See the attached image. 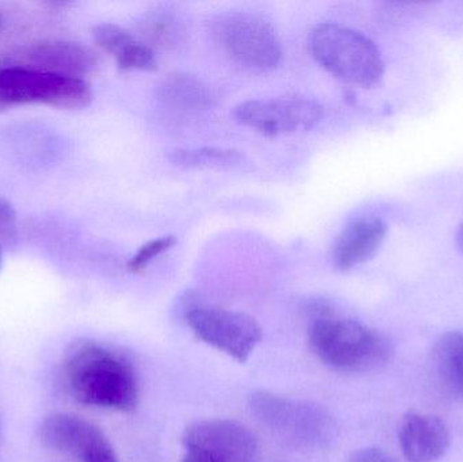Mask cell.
<instances>
[{
	"instance_id": "5b68a950",
	"label": "cell",
	"mask_w": 463,
	"mask_h": 462,
	"mask_svg": "<svg viewBox=\"0 0 463 462\" xmlns=\"http://www.w3.org/2000/svg\"><path fill=\"white\" fill-rule=\"evenodd\" d=\"M91 100V87L84 79L22 65L0 68V110L24 105L81 108Z\"/></svg>"
},
{
	"instance_id": "4fadbf2b",
	"label": "cell",
	"mask_w": 463,
	"mask_h": 462,
	"mask_svg": "<svg viewBox=\"0 0 463 462\" xmlns=\"http://www.w3.org/2000/svg\"><path fill=\"white\" fill-rule=\"evenodd\" d=\"M26 60L32 65L24 67L80 79L98 65L97 56L91 49L81 43L62 41L33 46L27 51Z\"/></svg>"
},
{
	"instance_id": "ffe728a7",
	"label": "cell",
	"mask_w": 463,
	"mask_h": 462,
	"mask_svg": "<svg viewBox=\"0 0 463 462\" xmlns=\"http://www.w3.org/2000/svg\"><path fill=\"white\" fill-rule=\"evenodd\" d=\"M16 213L13 205L0 197V240L10 241L15 238Z\"/></svg>"
},
{
	"instance_id": "9a60e30c",
	"label": "cell",
	"mask_w": 463,
	"mask_h": 462,
	"mask_svg": "<svg viewBox=\"0 0 463 462\" xmlns=\"http://www.w3.org/2000/svg\"><path fill=\"white\" fill-rule=\"evenodd\" d=\"M92 35L98 45L110 53L122 70H154L156 67L154 49L118 24H98L92 30Z\"/></svg>"
},
{
	"instance_id": "ac0fdd59",
	"label": "cell",
	"mask_w": 463,
	"mask_h": 462,
	"mask_svg": "<svg viewBox=\"0 0 463 462\" xmlns=\"http://www.w3.org/2000/svg\"><path fill=\"white\" fill-rule=\"evenodd\" d=\"M170 160L179 167L231 168L241 165L244 155L236 149L212 146V148L176 149L170 155Z\"/></svg>"
},
{
	"instance_id": "2e32d148",
	"label": "cell",
	"mask_w": 463,
	"mask_h": 462,
	"mask_svg": "<svg viewBox=\"0 0 463 462\" xmlns=\"http://www.w3.org/2000/svg\"><path fill=\"white\" fill-rule=\"evenodd\" d=\"M157 99L182 110H205L213 108L216 95L201 79L184 72H173L157 81Z\"/></svg>"
},
{
	"instance_id": "44dd1931",
	"label": "cell",
	"mask_w": 463,
	"mask_h": 462,
	"mask_svg": "<svg viewBox=\"0 0 463 462\" xmlns=\"http://www.w3.org/2000/svg\"><path fill=\"white\" fill-rule=\"evenodd\" d=\"M347 462H396V460L380 448H364L354 452Z\"/></svg>"
},
{
	"instance_id": "277c9868",
	"label": "cell",
	"mask_w": 463,
	"mask_h": 462,
	"mask_svg": "<svg viewBox=\"0 0 463 462\" xmlns=\"http://www.w3.org/2000/svg\"><path fill=\"white\" fill-rule=\"evenodd\" d=\"M309 49L316 61L348 83L372 87L383 79V54L358 30L334 22L317 24L310 32Z\"/></svg>"
},
{
	"instance_id": "7a4b0ae2",
	"label": "cell",
	"mask_w": 463,
	"mask_h": 462,
	"mask_svg": "<svg viewBox=\"0 0 463 462\" xmlns=\"http://www.w3.org/2000/svg\"><path fill=\"white\" fill-rule=\"evenodd\" d=\"M307 338L324 365L345 373L383 368L394 354L388 336L358 320L339 317L326 306L315 308Z\"/></svg>"
},
{
	"instance_id": "ba28073f",
	"label": "cell",
	"mask_w": 463,
	"mask_h": 462,
	"mask_svg": "<svg viewBox=\"0 0 463 462\" xmlns=\"http://www.w3.org/2000/svg\"><path fill=\"white\" fill-rule=\"evenodd\" d=\"M233 116L245 127L277 136L312 129L323 118L324 108L312 98L283 95L240 103L234 108Z\"/></svg>"
},
{
	"instance_id": "7402d4cb",
	"label": "cell",
	"mask_w": 463,
	"mask_h": 462,
	"mask_svg": "<svg viewBox=\"0 0 463 462\" xmlns=\"http://www.w3.org/2000/svg\"><path fill=\"white\" fill-rule=\"evenodd\" d=\"M182 462H216L211 460V458L205 457V456L197 455V453L187 452Z\"/></svg>"
},
{
	"instance_id": "30bf717a",
	"label": "cell",
	"mask_w": 463,
	"mask_h": 462,
	"mask_svg": "<svg viewBox=\"0 0 463 462\" xmlns=\"http://www.w3.org/2000/svg\"><path fill=\"white\" fill-rule=\"evenodd\" d=\"M40 437L46 447L80 462H119L105 433L78 415H51L41 425Z\"/></svg>"
},
{
	"instance_id": "e0dca14e",
	"label": "cell",
	"mask_w": 463,
	"mask_h": 462,
	"mask_svg": "<svg viewBox=\"0 0 463 462\" xmlns=\"http://www.w3.org/2000/svg\"><path fill=\"white\" fill-rule=\"evenodd\" d=\"M140 33L151 48H176L186 37V24L175 11L168 7H155L144 14L140 22Z\"/></svg>"
},
{
	"instance_id": "603a6c76",
	"label": "cell",
	"mask_w": 463,
	"mask_h": 462,
	"mask_svg": "<svg viewBox=\"0 0 463 462\" xmlns=\"http://www.w3.org/2000/svg\"><path fill=\"white\" fill-rule=\"evenodd\" d=\"M457 244H458V249L463 252V224L458 228V232H457Z\"/></svg>"
},
{
	"instance_id": "cb8c5ba5",
	"label": "cell",
	"mask_w": 463,
	"mask_h": 462,
	"mask_svg": "<svg viewBox=\"0 0 463 462\" xmlns=\"http://www.w3.org/2000/svg\"><path fill=\"white\" fill-rule=\"evenodd\" d=\"M3 27H5V19H3V16L0 15V32H2Z\"/></svg>"
},
{
	"instance_id": "8992f818",
	"label": "cell",
	"mask_w": 463,
	"mask_h": 462,
	"mask_svg": "<svg viewBox=\"0 0 463 462\" xmlns=\"http://www.w3.org/2000/svg\"><path fill=\"white\" fill-rule=\"evenodd\" d=\"M212 32L222 49L250 71H269L282 60V43L272 24L247 11H227L212 21Z\"/></svg>"
},
{
	"instance_id": "52a82bcc",
	"label": "cell",
	"mask_w": 463,
	"mask_h": 462,
	"mask_svg": "<svg viewBox=\"0 0 463 462\" xmlns=\"http://www.w3.org/2000/svg\"><path fill=\"white\" fill-rule=\"evenodd\" d=\"M184 317L200 341L239 363H245L263 339L260 325L242 312L193 306Z\"/></svg>"
},
{
	"instance_id": "8fae6325",
	"label": "cell",
	"mask_w": 463,
	"mask_h": 462,
	"mask_svg": "<svg viewBox=\"0 0 463 462\" xmlns=\"http://www.w3.org/2000/svg\"><path fill=\"white\" fill-rule=\"evenodd\" d=\"M451 436L445 420L437 415L408 412L399 426V444L408 462H435L450 448Z\"/></svg>"
},
{
	"instance_id": "d6986e66",
	"label": "cell",
	"mask_w": 463,
	"mask_h": 462,
	"mask_svg": "<svg viewBox=\"0 0 463 462\" xmlns=\"http://www.w3.org/2000/svg\"><path fill=\"white\" fill-rule=\"evenodd\" d=\"M175 236H163V238L148 241V243L141 246L138 251L130 258L129 262H128V270L130 273H141V271L148 268L149 263L155 258L159 257L163 252L168 251L171 247L175 246Z\"/></svg>"
},
{
	"instance_id": "d4e9b609",
	"label": "cell",
	"mask_w": 463,
	"mask_h": 462,
	"mask_svg": "<svg viewBox=\"0 0 463 462\" xmlns=\"http://www.w3.org/2000/svg\"><path fill=\"white\" fill-rule=\"evenodd\" d=\"M0 268H2V250H0Z\"/></svg>"
},
{
	"instance_id": "6da1fadb",
	"label": "cell",
	"mask_w": 463,
	"mask_h": 462,
	"mask_svg": "<svg viewBox=\"0 0 463 462\" xmlns=\"http://www.w3.org/2000/svg\"><path fill=\"white\" fill-rule=\"evenodd\" d=\"M61 376L68 393L83 406L130 414L140 401V384L132 360L121 350L79 339L65 350Z\"/></svg>"
},
{
	"instance_id": "5bb4252c",
	"label": "cell",
	"mask_w": 463,
	"mask_h": 462,
	"mask_svg": "<svg viewBox=\"0 0 463 462\" xmlns=\"http://www.w3.org/2000/svg\"><path fill=\"white\" fill-rule=\"evenodd\" d=\"M429 366L437 390L449 401L463 403V334H442L432 344Z\"/></svg>"
},
{
	"instance_id": "7c38bea8",
	"label": "cell",
	"mask_w": 463,
	"mask_h": 462,
	"mask_svg": "<svg viewBox=\"0 0 463 462\" xmlns=\"http://www.w3.org/2000/svg\"><path fill=\"white\" fill-rule=\"evenodd\" d=\"M385 222L375 216L359 217L340 232L332 247L335 268L348 271L372 259L385 240Z\"/></svg>"
},
{
	"instance_id": "9c48e42d",
	"label": "cell",
	"mask_w": 463,
	"mask_h": 462,
	"mask_svg": "<svg viewBox=\"0 0 463 462\" xmlns=\"http://www.w3.org/2000/svg\"><path fill=\"white\" fill-rule=\"evenodd\" d=\"M182 442L187 452L216 462H261L256 437L245 426L230 420H203L184 429Z\"/></svg>"
},
{
	"instance_id": "3957f363",
	"label": "cell",
	"mask_w": 463,
	"mask_h": 462,
	"mask_svg": "<svg viewBox=\"0 0 463 462\" xmlns=\"http://www.w3.org/2000/svg\"><path fill=\"white\" fill-rule=\"evenodd\" d=\"M253 417L275 436L302 450L328 449L336 442L339 426L324 407L269 391L250 398Z\"/></svg>"
}]
</instances>
